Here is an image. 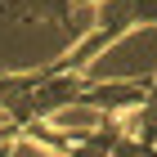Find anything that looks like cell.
I'll use <instances>...</instances> for the list:
<instances>
[{"label": "cell", "instance_id": "cell-1", "mask_svg": "<svg viewBox=\"0 0 157 157\" xmlns=\"http://www.w3.org/2000/svg\"><path fill=\"white\" fill-rule=\"evenodd\" d=\"M135 27H157V0H103L94 13V27L76 40L72 49H63L54 63H45L49 76H63V72H85V63H94L112 40H121L126 32Z\"/></svg>", "mask_w": 157, "mask_h": 157}, {"label": "cell", "instance_id": "cell-2", "mask_svg": "<svg viewBox=\"0 0 157 157\" xmlns=\"http://www.w3.org/2000/svg\"><path fill=\"white\" fill-rule=\"evenodd\" d=\"M0 13L23 18V23H54V27H72V0H0Z\"/></svg>", "mask_w": 157, "mask_h": 157}, {"label": "cell", "instance_id": "cell-3", "mask_svg": "<svg viewBox=\"0 0 157 157\" xmlns=\"http://www.w3.org/2000/svg\"><path fill=\"white\" fill-rule=\"evenodd\" d=\"M135 139H139V144H148V148H157V76H153V85H148L144 103H139V121H135Z\"/></svg>", "mask_w": 157, "mask_h": 157}, {"label": "cell", "instance_id": "cell-4", "mask_svg": "<svg viewBox=\"0 0 157 157\" xmlns=\"http://www.w3.org/2000/svg\"><path fill=\"white\" fill-rule=\"evenodd\" d=\"M112 157H157V148H148V144H139V139H126V135H121L117 148H112Z\"/></svg>", "mask_w": 157, "mask_h": 157}, {"label": "cell", "instance_id": "cell-5", "mask_svg": "<svg viewBox=\"0 0 157 157\" xmlns=\"http://www.w3.org/2000/svg\"><path fill=\"white\" fill-rule=\"evenodd\" d=\"M0 157H9V148H0Z\"/></svg>", "mask_w": 157, "mask_h": 157}]
</instances>
